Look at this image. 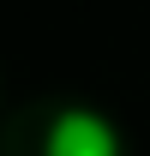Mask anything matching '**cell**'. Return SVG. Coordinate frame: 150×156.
Segmentation results:
<instances>
[{"label": "cell", "mask_w": 150, "mask_h": 156, "mask_svg": "<svg viewBox=\"0 0 150 156\" xmlns=\"http://www.w3.org/2000/svg\"><path fill=\"white\" fill-rule=\"evenodd\" d=\"M42 156H126V138L102 108L90 102H66L54 120L42 126Z\"/></svg>", "instance_id": "obj_1"}]
</instances>
